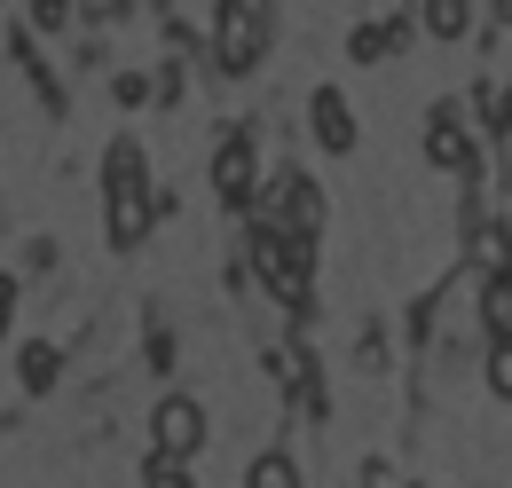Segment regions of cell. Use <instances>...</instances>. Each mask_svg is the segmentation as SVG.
<instances>
[{
    "label": "cell",
    "instance_id": "cell-1",
    "mask_svg": "<svg viewBox=\"0 0 512 488\" xmlns=\"http://www.w3.org/2000/svg\"><path fill=\"white\" fill-rule=\"evenodd\" d=\"M150 441H158V457L190 465L197 449H205V410H197L190 394H166V402H158V418H150Z\"/></svg>",
    "mask_w": 512,
    "mask_h": 488
},
{
    "label": "cell",
    "instance_id": "cell-2",
    "mask_svg": "<svg viewBox=\"0 0 512 488\" xmlns=\"http://www.w3.org/2000/svg\"><path fill=\"white\" fill-rule=\"evenodd\" d=\"M253 268H260V284H268L284 307L308 300V268H300V252H292V244H276L268 229H253Z\"/></svg>",
    "mask_w": 512,
    "mask_h": 488
},
{
    "label": "cell",
    "instance_id": "cell-3",
    "mask_svg": "<svg viewBox=\"0 0 512 488\" xmlns=\"http://www.w3.org/2000/svg\"><path fill=\"white\" fill-rule=\"evenodd\" d=\"M260 56V16L245 0H221V32H213V63L221 71H253Z\"/></svg>",
    "mask_w": 512,
    "mask_h": 488
},
{
    "label": "cell",
    "instance_id": "cell-4",
    "mask_svg": "<svg viewBox=\"0 0 512 488\" xmlns=\"http://www.w3.org/2000/svg\"><path fill=\"white\" fill-rule=\"evenodd\" d=\"M308 126H316V142L331 150V158H347V150H355V111H347V95H339V87H316V95H308Z\"/></svg>",
    "mask_w": 512,
    "mask_h": 488
},
{
    "label": "cell",
    "instance_id": "cell-5",
    "mask_svg": "<svg viewBox=\"0 0 512 488\" xmlns=\"http://www.w3.org/2000/svg\"><path fill=\"white\" fill-rule=\"evenodd\" d=\"M253 182H260L253 142H221V158H213V189H221V205H253Z\"/></svg>",
    "mask_w": 512,
    "mask_h": 488
},
{
    "label": "cell",
    "instance_id": "cell-6",
    "mask_svg": "<svg viewBox=\"0 0 512 488\" xmlns=\"http://www.w3.org/2000/svg\"><path fill=\"white\" fill-rule=\"evenodd\" d=\"M426 158H434L442 174H465V166H473V142H465L457 111H434V126H426Z\"/></svg>",
    "mask_w": 512,
    "mask_h": 488
},
{
    "label": "cell",
    "instance_id": "cell-7",
    "mask_svg": "<svg viewBox=\"0 0 512 488\" xmlns=\"http://www.w3.org/2000/svg\"><path fill=\"white\" fill-rule=\"evenodd\" d=\"M410 24L434 40H465L473 32V0H410Z\"/></svg>",
    "mask_w": 512,
    "mask_h": 488
},
{
    "label": "cell",
    "instance_id": "cell-8",
    "mask_svg": "<svg viewBox=\"0 0 512 488\" xmlns=\"http://www.w3.org/2000/svg\"><path fill=\"white\" fill-rule=\"evenodd\" d=\"M402 40H410V24H363V32L347 40V56H355V63H386Z\"/></svg>",
    "mask_w": 512,
    "mask_h": 488
},
{
    "label": "cell",
    "instance_id": "cell-9",
    "mask_svg": "<svg viewBox=\"0 0 512 488\" xmlns=\"http://www.w3.org/2000/svg\"><path fill=\"white\" fill-rule=\"evenodd\" d=\"M103 189H111V197H142V142H119V150H111Z\"/></svg>",
    "mask_w": 512,
    "mask_h": 488
},
{
    "label": "cell",
    "instance_id": "cell-10",
    "mask_svg": "<svg viewBox=\"0 0 512 488\" xmlns=\"http://www.w3.org/2000/svg\"><path fill=\"white\" fill-rule=\"evenodd\" d=\"M56 370H64V355H56V339H40V347H24V363H16V378H24V394H48V386H56Z\"/></svg>",
    "mask_w": 512,
    "mask_h": 488
},
{
    "label": "cell",
    "instance_id": "cell-11",
    "mask_svg": "<svg viewBox=\"0 0 512 488\" xmlns=\"http://www.w3.org/2000/svg\"><path fill=\"white\" fill-rule=\"evenodd\" d=\"M481 323H489V339H512V276L481 284Z\"/></svg>",
    "mask_w": 512,
    "mask_h": 488
},
{
    "label": "cell",
    "instance_id": "cell-12",
    "mask_svg": "<svg viewBox=\"0 0 512 488\" xmlns=\"http://www.w3.org/2000/svg\"><path fill=\"white\" fill-rule=\"evenodd\" d=\"M142 229H150V197H111V237L134 244Z\"/></svg>",
    "mask_w": 512,
    "mask_h": 488
},
{
    "label": "cell",
    "instance_id": "cell-13",
    "mask_svg": "<svg viewBox=\"0 0 512 488\" xmlns=\"http://www.w3.org/2000/svg\"><path fill=\"white\" fill-rule=\"evenodd\" d=\"M481 378H489V394H497V402H512V339H489V363H481Z\"/></svg>",
    "mask_w": 512,
    "mask_h": 488
},
{
    "label": "cell",
    "instance_id": "cell-14",
    "mask_svg": "<svg viewBox=\"0 0 512 488\" xmlns=\"http://www.w3.org/2000/svg\"><path fill=\"white\" fill-rule=\"evenodd\" d=\"M253 488H300L292 457H260V465H253Z\"/></svg>",
    "mask_w": 512,
    "mask_h": 488
},
{
    "label": "cell",
    "instance_id": "cell-15",
    "mask_svg": "<svg viewBox=\"0 0 512 488\" xmlns=\"http://www.w3.org/2000/svg\"><path fill=\"white\" fill-rule=\"evenodd\" d=\"M142 488H197L190 481V465H174V457H158V465H150V481Z\"/></svg>",
    "mask_w": 512,
    "mask_h": 488
},
{
    "label": "cell",
    "instance_id": "cell-16",
    "mask_svg": "<svg viewBox=\"0 0 512 488\" xmlns=\"http://www.w3.org/2000/svg\"><path fill=\"white\" fill-rule=\"evenodd\" d=\"M64 16H71V0H32V24L40 32H64Z\"/></svg>",
    "mask_w": 512,
    "mask_h": 488
},
{
    "label": "cell",
    "instance_id": "cell-17",
    "mask_svg": "<svg viewBox=\"0 0 512 488\" xmlns=\"http://www.w3.org/2000/svg\"><path fill=\"white\" fill-rule=\"evenodd\" d=\"M8 323H16V284L0 276V339H8Z\"/></svg>",
    "mask_w": 512,
    "mask_h": 488
}]
</instances>
